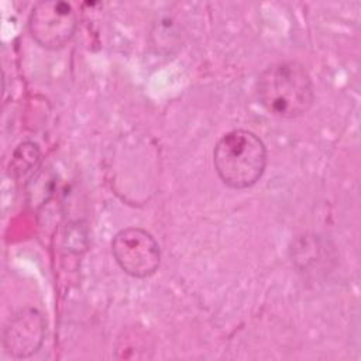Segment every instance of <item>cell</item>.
Segmentation results:
<instances>
[{
	"mask_svg": "<svg viewBox=\"0 0 361 361\" xmlns=\"http://www.w3.org/2000/svg\"><path fill=\"white\" fill-rule=\"evenodd\" d=\"M255 92L258 103L278 118H296L314 102L312 78L298 61L269 65L258 76Z\"/></svg>",
	"mask_w": 361,
	"mask_h": 361,
	"instance_id": "6da1fadb",
	"label": "cell"
},
{
	"mask_svg": "<svg viewBox=\"0 0 361 361\" xmlns=\"http://www.w3.org/2000/svg\"><path fill=\"white\" fill-rule=\"evenodd\" d=\"M111 251L118 267L134 278L151 276L161 262V250L157 240L140 227L120 230L111 241Z\"/></svg>",
	"mask_w": 361,
	"mask_h": 361,
	"instance_id": "3957f363",
	"label": "cell"
},
{
	"mask_svg": "<svg viewBox=\"0 0 361 361\" xmlns=\"http://www.w3.org/2000/svg\"><path fill=\"white\" fill-rule=\"evenodd\" d=\"M76 14L69 3L39 1L28 17V31L42 48H63L76 31Z\"/></svg>",
	"mask_w": 361,
	"mask_h": 361,
	"instance_id": "277c9868",
	"label": "cell"
},
{
	"mask_svg": "<svg viewBox=\"0 0 361 361\" xmlns=\"http://www.w3.org/2000/svg\"><path fill=\"white\" fill-rule=\"evenodd\" d=\"M213 164L221 182L231 189L255 185L267 166V148L262 140L248 130H231L217 141Z\"/></svg>",
	"mask_w": 361,
	"mask_h": 361,
	"instance_id": "7a4b0ae2",
	"label": "cell"
},
{
	"mask_svg": "<svg viewBox=\"0 0 361 361\" xmlns=\"http://www.w3.org/2000/svg\"><path fill=\"white\" fill-rule=\"evenodd\" d=\"M45 322L35 309H23L13 314L3 331L4 350L16 358H27L42 345Z\"/></svg>",
	"mask_w": 361,
	"mask_h": 361,
	"instance_id": "5b68a950",
	"label": "cell"
}]
</instances>
